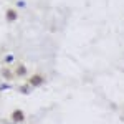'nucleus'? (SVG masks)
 Segmentation results:
<instances>
[{
  "label": "nucleus",
  "instance_id": "f257e3e1",
  "mask_svg": "<svg viewBox=\"0 0 124 124\" xmlns=\"http://www.w3.org/2000/svg\"><path fill=\"white\" fill-rule=\"evenodd\" d=\"M25 121V114H23V111L22 109H15L13 113H12V123L13 124H22Z\"/></svg>",
  "mask_w": 124,
  "mask_h": 124
},
{
  "label": "nucleus",
  "instance_id": "f03ea898",
  "mask_svg": "<svg viewBox=\"0 0 124 124\" xmlns=\"http://www.w3.org/2000/svg\"><path fill=\"white\" fill-rule=\"evenodd\" d=\"M41 83H43V78L41 76H33L31 79H30V85L31 86H40Z\"/></svg>",
  "mask_w": 124,
  "mask_h": 124
},
{
  "label": "nucleus",
  "instance_id": "7ed1b4c3",
  "mask_svg": "<svg viewBox=\"0 0 124 124\" xmlns=\"http://www.w3.org/2000/svg\"><path fill=\"white\" fill-rule=\"evenodd\" d=\"M12 124H13V123H12Z\"/></svg>",
  "mask_w": 124,
  "mask_h": 124
}]
</instances>
